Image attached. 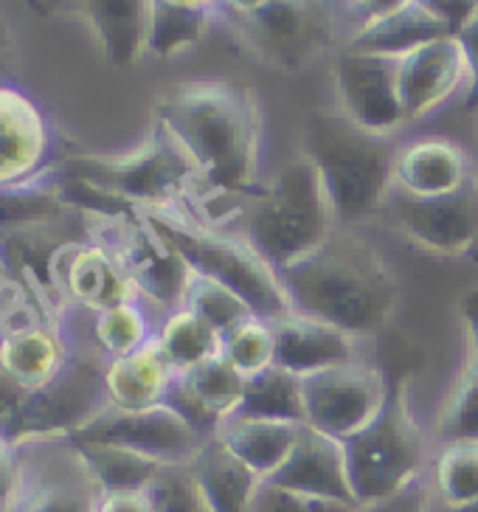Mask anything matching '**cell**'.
<instances>
[{
  "mask_svg": "<svg viewBox=\"0 0 478 512\" xmlns=\"http://www.w3.org/2000/svg\"><path fill=\"white\" fill-rule=\"evenodd\" d=\"M265 0H220V12H217V17L220 20H225V17H242L248 15V12H254V9H259Z\"/></svg>",
  "mask_w": 478,
  "mask_h": 512,
  "instance_id": "681fc988",
  "label": "cell"
},
{
  "mask_svg": "<svg viewBox=\"0 0 478 512\" xmlns=\"http://www.w3.org/2000/svg\"><path fill=\"white\" fill-rule=\"evenodd\" d=\"M15 62V37L0 17V79H9V65Z\"/></svg>",
  "mask_w": 478,
  "mask_h": 512,
  "instance_id": "7dc6e473",
  "label": "cell"
},
{
  "mask_svg": "<svg viewBox=\"0 0 478 512\" xmlns=\"http://www.w3.org/2000/svg\"><path fill=\"white\" fill-rule=\"evenodd\" d=\"M389 394L391 386L386 375L363 358L304 377V425L346 442L380 417V411L389 403Z\"/></svg>",
  "mask_w": 478,
  "mask_h": 512,
  "instance_id": "7c38bea8",
  "label": "cell"
},
{
  "mask_svg": "<svg viewBox=\"0 0 478 512\" xmlns=\"http://www.w3.org/2000/svg\"><path fill=\"white\" fill-rule=\"evenodd\" d=\"M189 467L209 501L211 512H251L262 479L234 459L217 439L211 437Z\"/></svg>",
  "mask_w": 478,
  "mask_h": 512,
  "instance_id": "4316f807",
  "label": "cell"
},
{
  "mask_svg": "<svg viewBox=\"0 0 478 512\" xmlns=\"http://www.w3.org/2000/svg\"><path fill=\"white\" fill-rule=\"evenodd\" d=\"M88 237L102 242L119 259L130 276L138 299L161 318L186 302L192 282L189 265L180 259L172 245L144 220L141 211L88 217Z\"/></svg>",
  "mask_w": 478,
  "mask_h": 512,
  "instance_id": "9c48e42d",
  "label": "cell"
},
{
  "mask_svg": "<svg viewBox=\"0 0 478 512\" xmlns=\"http://www.w3.org/2000/svg\"><path fill=\"white\" fill-rule=\"evenodd\" d=\"M434 437L417 420L403 383L391 386L380 417L344 442L349 487L360 510L414 490L431 465Z\"/></svg>",
  "mask_w": 478,
  "mask_h": 512,
  "instance_id": "52a82bcc",
  "label": "cell"
},
{
  "mask_svg": "<svg viewBox=\"0 0 478 512\" xmlns=\"http://www.w3.org/2000/svg\"><path fill=\"white\" fill-rule=\"evenodd\" d=\"M223 23L256 60L282 74H299L335 46L338 6L332 0H265Z\"/></svg>",
  "mask_w": 478,
  "mask_h": 512,
  "instance_id": "ba28073f",
  "label": "cell"
},
{
  "mask_svg": "<svg viewBox=\"0 0 478 512\" xmlns=\"http://www.w3.org/2000/svg\"><path fill=\"white\" fill-rule=\"evenodd\" d=\"M17 479V442L0 428V512L9 510Z\"/></svg>",
  "mask_w": 478,
  "mask_h": 512,
  "instance_id": "ee69618b",
  "label": "cell"
},
{
  "mask_svg": "<svg viewBox=\"0 0 478 512\" xmlns=\"http://www.w3.org/2000/svg\"><path fill=\"white\" fill-rule=\"evenodd\" d=\"M296 313L366 341L389 327L400 285L372 242L338 226L313 256L282 271Z\"/></svg>",
  "mask_w": 478,
  "mask_h": 512,
  "instance_id": "7a4b0ae2",
  "label": "cell"
},
{
  "mask_svg": "<svg viewBox=\"0 0 478 512\" xmlns=\"http://www.w3.org/2000/svg\"><path fill=\"white\" fill-rule=\"evenodd\" d=\"M183 307H189L192 313L203 318L206 324H211L220 335H228L231 330H237L239 324H245L248 318L254 316L251 307L239 299L234 290H228L214 279L197 276L192 273V282L186 290V302Z\"/></svg>",
  "mask_w": 478,
  "mask_h": 512,
  "instance_id": "d590c367",
  "label": "cell"
},
{
  "mask_svg": "<svg viewBox=\"0 0 478 512\" xmlns=\"http://www.w3.org/2000/svg\"><path fill=\"white\" fill-rule=\"evenodd\" d=\"M464 259H470V262H476V265H478V237H476V242L470 245V251L464 254Z\"/></svg>",
  "mask_w": 478,
  "mask_h": 512,
  "instance_id": "816d5d0a",
  "label": "cell"
},
{
  "mask_svg": "<svg viewBox=\"0 0 478 512\" xmlns=\"http://www.w3.org/2000/svg\"><path fill=\"white\" fill-rule=\"evenodd\" d=\"M79 12L107 65L133 68L150 57L155 0H79Z\"/></svg>",
  "mask_w": 478,
  "mask_h": 512,
  "instance_id": "603a6c76",
  "label": "cell"
},
{
  "mask_svg": "<svg viewBox=\"0 0 478 512\" xmlns=\"http://www.w3.org/2000/svg\"><path fill=\"white\" fill-rule=\"evenodd\" d=\"M102 484L71 437L17 442L15 493L6 512H99Z\"/></svg>",
  "mask_w": 478,
  "mask_h": 512,
  "instance_id": "30bf717a",
  "label": "cell"
},
{
  "mask_svg": "<svg viewBox=\"0 0 478 512\" xmlns=\"http://www.w3.org/2000/svg\"><path fill=\"white\" fill-rule=\"evenodd\" d=\"M65 318L71 321V316ZM105 361L107 358L96 349L90 332H76L74 358L62 369V375L40 392L23 397L15 442L76 437L85 425L96 420L107 408Z\"/></svg>",
  "mask_w": 478,
  "mask_h": 512,
  "instance_id": "8fae6325",
  "label": "cell"
},
{
  "mask_svg": "<svg viewBox=\"0 0 478 512\" xmlns=\"http://www.w3.org/2000/svg\"><path fill=\"white\" fill-rule=\"evenodd\" d=\"M425 493L445 507H467L478 501V442L434 445L425 473Z\"/></svg>",
  "mask_w": 478,
  "mask_h": 512,
  "instance_id": "f546056e",
  "label": "cell"
},
{
  "mask_svg": "<svg viewBox=\"0 0 478 512\" xmlns=\"http://www.w3.org/2000/svg\"><path fill=\"white\" fill-rule=\"evenodd\" d=\"M62 169L133 211L186 209L197 192V172L161 121L130 150L65 155Z\"/></svg>",
  "mask_w": 478,
  "mask_h": 512,
  "instance_id": "8992f818",
  "label": "cell"
},
{
  "mask_svg": "<svg viewBox=\"0 0 478 512\" xmlns=\"http://www.w3.org/2000/svg\"><path fill=\"white\" fill-rule=\"evenodd\" d=\"M99 512H158L152 490H105Z\"/></svg>",
  "mask_w": 478,
  "mask_h": 512,
  "instance_id": "7bdbcfd3",
  "label": "cell"
},
{
  "mask_svg": "<svg viewBox=\"0 0 478 512\" xmlns=\"http://www.w3.org/2000/svg\"><path fill=\"white\" fill-rule=\"evenodd\" d=\"M158 512H211L200 484L189 465L166 467L150 487Z\"/></svg>",
  "mask_w": 478,
  "mask_h": 512,
  "instance_id": "74e56055",
  "label": "cell"
},
{
  "mask_svg": "<svg viewBox=\"0 0 478 512\" xmlns=\"http://www.w3.org/2000/svg\"><path fill=\"white\" fill-rule=\"evenodd\" d=\"M478 442V361L464 349L462 372L434 422V445Z\"/></svg>",
  "mask_w": 478,
  "mask_h": 512,
  "instance_id": "d6a6232c",
  "label": "cell"
},
{
  "mask_svg": "<svg viewBox=\"0 0 478 512\" xmlns=\"http://www.w3.org/2000/svg\"><path fill=\"white\" fill-rule=\"evenodd\" d=\"M476 175L467 152L442 136H422L394 152V192L414 200H434L459 192Z\"/></svg>",
  "mask_w": 478,
  "mask_h": 512,
  "instance_id": "44dd1931",
  "label": "cell"
},
{
  "mask_svg": "<svg viewBox=\"0 0 478 512\" xmlns=\"http://www.w3.org/2000/svg\"><path fill=\"white\" fill-rule=\"evenodd\" d=\"M467 62V88H464V107L478 113V17L456 37Z\"/></svg>",
  "mask_w": 478,
  "mask_h": 512,
  "instance_id": "b9f144b4",
  "label": "cell"
},
{
  "mask_svg": "<svg viewBox=\"0 0 478 512\" xmlns=\"http://www.w3.org/2000/svg\"><path fill=\"white\" fill-rule=\"evenodd\" d=\"M74 349V324L68 318H45L29 330L0 335V375L12 380L20 392H40L62 375Z\"/></svg>",
  "mask_w": 478,
  "mask_h": 512,
  "instance_id": "d6986e66",
  "label": "cell"
},
{
  "mask_svg": "<svg viewBox=\"0 0 478 512\" xmlns=\"http://www.w3.org/2000/svg\"><path fill=\"white\" fill-rule=\"evenodd\" d=\"M360 512H422V482L414 490L403 493V496L383 501V504H374V507H366Z\"/></svg>",
  "mask_w": 478,
  "mask_h": 512,
  "instance_id": "bcb514c9",
  "label": "cell"
},
{
  "mask_svg": "<svg viewBox=\"0 0 478 512\" xmlns=\"http://www.w3.org/2000/svg\"><path fill=\"white\" fill-rule=\"evenodd\" d=\"M422 512H478V501L476 504H467V507H445V504H439V501L428 496L425 484H422Z\"/></svg>",
  "mask_w": 478,
  "mask_h": 512,
  "instance_id": "f907efd6",
  "label": "cell"
},
{
  "mask_svg": "<svg viewBox=\"0 0 478 512\" xmlns=\"http://www.w3.org/2000/svg\"><path fill=\"white\" fill-rule=\"evenodd\" d=\"M237 217L239 234L279 273L313 256L338 228L313 166L299 152L242 203Z\"/></svg>",
  "mask_w": 478,
  "mask_h": 512,
  "instance_id": "277c9868",
  "label": "cell"
},
{
  "mask_svg": "<svg viewBox=\"0 0 478 512\" xmlns=\"http://www.w3.org/2000/svg\"><path fill=\"white\" fill-rule=\"evenodd\" d=\"M248 377L223 355L200 363L197 369L178 377L175 389L169 394V403L178 408L186 420L195 425L206 439H211L225 420H231L242 406Z\"/></svg>",
  "mask_w": 478,
  "mask_h": 512,
  "instance_id": "7402d4cb",
  "label": "cell"
},
{
  "mask_svg": "<svg viewBox=\"0 0 478 512\" xmlns=\"http://www.w3.org/2000/svg\"><path fill=\"white\" fill-rule=\"evenodd\" d=\"M166 6H175V9H186V12H200V15L217 17L220 12V0H158Z\"/></svg>",
  "mask_w": 478,
  "mask_h": 512,
  "instance_id": "c3c4849f",
  "label": "cell"
},
{
  "mask_svg": "<svg viewBox=\"0 0 478 512\" xmlns=\"http://www.w3.org/2000/svg\"><path fill=\"white\" fill-rule=\"evenodd\" d=\"M158 316L141 299L121 302L88 316V332L105 358H124L155 338Z\"/></svg>",
  "mask_w": 478,
  "mask_h": 512,
  "instance_id": "4dcf8cb0",
  "label": "cell"
},
{
  "mask_svg": "<svg viewBox=\"0 0 478 512\" xmlns=\"http://www.w3.org/2000/svg\"><path fill=\"white\" fill-rule=\"evenodd\" d=\"M332 88L338 113L372 136L391 138L408 124L397 85V60L344 46L332 62Z\"/></svg>",
  "mask_w": 478,
  "mask_h": 512,
  "instance_id": "9a60e30c",
  "label": "cell"
},
{
  "mask_svg": "<svg viewBox=\"0 0 478 512\" xmlns=\"http://www.w3.org/2000/svg\"><path fill=\"white\" fill-rule=\"evenodd\" d=\"M155 341L178 375H186L200 363L217 358L223 349V335L197 313H192L189 307H178V310L158 318Z\"/></svg>",
  "mask_w": 478,
  "mask_h": 512,
  "instance_id": "f1b7e54d",
  "label": "cell"
},
{
  "mask_svg": "<svg viewBox=\"0 0 478 512\" xmlns=\"http://www.w3.org/2000/svg\"><path fill=\"white\" fill-rule=\"evenodd\" d=\"M211 15L200 12H186L155 0V15H152L150 29V57L155 60H178L189 54L192 48L200 46V40L209 31Z\"/></svg>",
  "mask_w": 478,
  "mask_h": 512,
  "instance_id": "e575fe53",
  "label": "cell"
},
{
  "mask_svg": "<svg viewBox=\"0 0 478 512\" xmlns=\"http://www.w3.org/2000/svg\"><path fill=\"white\" fill-rule=\"evenodd\" d=\"M397 85L405 121L428 119L467 88V62L456 37H439L397 60Z\"/></svg>",
  "mask_w": 478,
  "mask_h": 512,
  "instance_id": "ac0fdd59",
  "label": "cell"
},
{
  "mask_svg": "<svg viewBox=\"0 0 478 512\" xmlns=\"http://www.w3.org/2000/svg\"><path fill=\"white\" fill-rule=\"evenodd\" d=\"M459 316H462L464 349L478 361V290H470L464 296L462 307H459Z\"/></svg>",
  "mask_w": 478,
  "mask_h": 512,
  "instance_id": "f6af8a7d",
  "label": "cell"
},
{
  "mask_svg": "<svg viewBox=\"0 0 478 512\" xmlns=\"http://www.w3.org/2000/svg\"><path fill=\"white\" fill-rule=\"evenodd\" d=\"M301 431H304L301 422L256 420V417L234 414L231 420L220 425L214 439L254 476H259L262 482H270L290 459V453L296 451Z\"/></svg>",
  "mask_w": 478,
  "mask_h": 512,
  "instance_id": "d4e9b609",
  "label": "cell"
},
{
  "mask_svg": "<svg viewBox=\"0 0 478 512\" xmlns=\"http://www.w3.org/2000/svg\"><path fill=\"white\" fill-rule=\"evenodd\" d=\"M389 138L372 136L338 110H318L301 121L299 155L313 166L338 226L383 214L394 195Z\"/></svg>",
  "mask_w": 478,
  "mask_h": 512,
  "instance_id": "3957f363",
  "label": "cell"
},
{
  "mask_svg": "<svg viewBox=\"0 0 478 512\" xmlns=\"http://www.w3.org/2000/svg\"><path fill=\"white\" fill-rule=\"evenodd\" d=\"M380 217L422 251L464 259L478 237V175L459 192L434 200H414L394 192Z\"/></svg>",
  "mask_w": 478,
  "mask_h": 512,
  "instance_id": "2e32d148",
  "label": "cell"
},
{
  "mask_svg": "<svg viewBox=\"0 0 478 512\" xmlns=\"http://www.w3.org/2000/svg\"><path fill=\"white\" fill-rule=\"evenodd\" d=\"M51 285L68 310L99 313L113 304L138 299L130 276L119 259L93 237L71 240L62 245L51 262Z\"/></svg>",
  "mask_w": 478,
  "mask_h": 512,
  "instance_id": "e0dca14e",
  "label": "cell"
},
{
  "mask_svg": "<svg viewBox=\"0 0 478 512\" xmlns=\"http://www.w3.org/2000/svg\"><path fill=\"white\" fill-rule=\"evenodd\" d=\"M270 327H273V344H276L273 366H282L301 380L363 358L358 338L296 310L273 318Z\"/></svg>",
  "mask_w": 478,
  "mask_h": 512,
  "instance_id": "ffe728a7",
  "label": "cell"
},
{
  "mask_svg": "<svg viewBox=\"0 0 478 512\" xmlns=\"http://www.w3.org/2000/svg\"><path fill=\"white\" fill-rule=\"evenodd\" d=\"M439 37H448V34L439 29L417 3H411L408 9L397 12V15L352 31L349 40H346V48L363 51V54H377V57H389V60H403L405 54H411L414 48L425 46L431 40H439Z\"/></svg>",
  "mask_w": 478,
  "mask_h": 512,
  "instance_id": "83f0119b",
  "label": "cell"
},
{
  "mask_svg": "<svg viewBox=\"0 0 478 512\" xmlns=\"http://www.w3.org/2000/svg\"><path fill=\"white\" fill-rule=\"evenodd\" d=\"M175 366L152 338L150 344L135 349L124 358L105 361L107 406L113 408H150L166 403L178 383Z\"/></svg>",
  "mask_w": 478,
  "mask_h": 512,
  "instance_id": "484cf974",
  "label": "cell"
},
{
  "mask_svg": "<svg viewBox=\"0 0 478 512\" xmlns=\"http://www.w3.org/2000/svg\"><path fill=\"white\" fill-rule=\"evenodd\" d=\"M62 164L57 130L15 79H0V192L48 178Z\"/></svg>",
  "mask_w": 478,
  "mask_h": 512,
  "instance_id": "5bb4252c",
  "label": "cell"
},
{
  "mask_svg": "<svg viewBox=\"0 0 478 512\" xmlns=\"http://www.w3.org/2000/svg\"><path fill=\"white\" fill-rule=\"evenodd\" d=\"M270 482L287 487L293 493H301V496L327 498V501H341V504L358 507L352 487H349L344 442L327 437V434H318L307 425L301 431L296 451L290 453V459Z\"/></svg>",
  "mask_w": 478,
  "mask_h": 512,
  "instance_id": "cb8c5ba5",
  "label": "cell"
},
{
  "mask_svg": "<svg viewBox=\"0 0 478 512\" xmlns=\"http://www.w3.org/2000/svg\"><path fill=\"white\" fill-rule=\"evenodd\" d=\"M79 448L88 456L102 490H147L166 470L164 465L152 462L147 456H138L127 448H116V445L79 442Z\"/></svg>",
  "mask_w": 478,
  "mask_h": 512,
  "instance_id": "836d02e7",
  "label": "cell"
},
{
  "mask_svg": "<svg viewBox=\"0 0 478 512\" xmlns=\"http://www.w3.org/2000/svg\"><path fill=\"white\" fill-rule=\"evenodd\" d=\"M237 414L256 420L301 422L304 425V397L301 377L290 375L282 366H270L259 375L248 377L245 397Z\"/></svg>",
  "mask_w": 478,
  "mask_h": 512,
  "instance_id": "1f68e13d",
  "label": "cell"
},
{
  "mask_svg": "<svg viewBox=\"0 0 478 512\" xmlns=\"http://www.w3.org/2000/svg\"><path fill=\"white\" fill-rule=\"evenodd\" d=\"M251 512H360L352 504L341 501H327V498H313L293 493L287 487H279L273 482H262L259 493L254 498Z\"/></svg>",
  "mask_w": 478,
  "mask_h": 512,
  "instance_id": "f35d334b",
  "label": "cell"
},
{
  "mask_svg": "<svg viewBox=\"0 0 478 512\" xmlns=\"http://www.w3.org/2000/svg\"><path fill=\"white\" fill-rule=\"evenodd\" d=\"M448 37H459L478 17V0H414Z\"/></svg>",
  "mask_w": 478,
  "mask_h": 512,
  "instance_id": "ab89813d",
  "label": "cell"
},
{
  "mask_svg": "<svg viewBox=\"0 0 478 512\" xmlns=\"http://www.w3.org/2000/svg\"><path fill=\"white\" fill-rule=\"evenodd\" d=\"M71 439L127 448L164 467L195 462L197 453L209 442L169 400L150 408L107 406L96 420Z\"/></svg>",
  "mask_w": 478,
  "mask_h": 512,
  "instance_id": "4fadbf2b",
  "label": "cell"
},
{
  "mask_svg": "<svg viewBox=\"0 0 478 512\" xmlns=\"http://www.w3.org/2000/svg\"><path fill=\"white\" fill-rule=\"evenodd\" d=\"M144 220L164 237L189 271L234 290L259 318L284 316L293 310L282 273L270 265L242 234L206 226L183 209L141 211Z\"/></svg>",
  "mask_w": 478,
  "mask_h": 512,
  "instance_id": "5b68a950",
  "label": "cell"
},
{
  "mask_svg": "<svg viewBox=\"0 0 478 512\" xmlns=\"http://www.w3.org/2000/svg\"><path fill=\"white\" fill-rule=\"evenodd\" d=\"M220 355L245 377L270 369L276 361V344H273V327L268 318L251 316L245 324H239L237 330L228 332L223 338Z\"/></svg>",
  "mask_w": 478,
  "mask_h": 512,
  "instance_id": "8d00e7d4",
  "label": "cell"
},
{
  "mask_svg": "<svg viewBox=\"0 0 478 512\" xmlns=\"http://www.w3.org/2000/svg\"><path fill=\"white\" fill-rule=\"evenodd\" d=\"M338 3H341L344 15L352 20V26H355L352 31H358L363 26H372V23H380L386 17L403 12L414 0H338Z\"/></svg>",
  "mask_w": 478,
  "mask_h": 512,
  "instance_id": "60d3db41",
  "label": "cell"
},
{
  "mask_svg": "<svg viewBox=\"0 0 478 512\" xmlns=\"http://www.w3.org/2000/svg\"><path fill=\"white\" fill-rule=\"evenodd\" d=\"M161 121L197 172L186 214L206 223L220 203L242 206L262 189L259 158L265 119L254 91L225 79H192L166 91L155 105Z\"/></svg>",
  "mask_w": 478,
  "mask_h": 512,
  "instance_id": "6da1fadb",
  "label": "cell"
}]
</instances>
